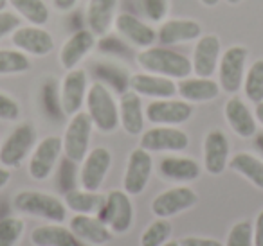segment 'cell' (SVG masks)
<instances>
[{
    "label": "cell",
    "instance_id": "obj_50",
    "mask_svg": "<svg viewBox=\"0 0 263 246\" xmlns=\"http://www.w3.org/2000/svg\"><path fill=\"white\" fill-rule=\"evenodd\" d=\"M8 2H9V0H0V11H4L6 6H8Z\"/></svg>",
    "mask_w": 263,
    "mask_h": 246
},
{
    "label": "cell",
    "instance_id": "obj_25",
    "mask_svg": "<svg viewBox=\"0 0 263 246\" xmlns=\"http://www.w3.org/2000/svg\"><path fill=\"white\" fill-rule=\"evenodd\" d=\"M177 94L187 102H208L218 97L220 85L211 77H184L177 83Z\"/></svg>",
    "mask_w": 263,
    "mask_h": 246
},
{
    "label": "cell",
    "instance_id": "obj_45",
    "mask_svg": "<svg viewBox=\"0 0 263 246\" xmlns=\"http://www.w3.org/2000/svg\"><path fill=\"white\" fill-rule=\"evenodd\" d=\"M11 180V171L8 167H0V189L6 187Z\"/></svg>",
    "mask_w": 263,
    "mask_h": 246
},
{
    "label": "cell",
    "instance_id": "obj_26",
    "mask_svg": "<svg viewBox=\"0 0 263 246\" xmlns=\"http://www.w3.org/2000/svg\"><path fill=\"white\" fill-rule=\"evenodd\" d=\"M119 0H88L87 6V29L96 36L108 33L110 26L116 20V9Z\"/></svg>",
    "mask_w": 263,
    "mask_h": 246
},
{
    "label": "cell",
    "instance_id": "obj_9",
    "mask_svg": "<svg viewBox=\"0 0 263 246\" xmlns=\"http://www.w3.org/2000/svg\"><path fill=\"white\" fill-rule=\"evenodd\" d=\"M144 115L155 126H179L191 119L193 106L184 99H154L146 106Z\"/></svg>",
    "mask_w": 263,
    "mask_h": 246
},
{
    "label": "cell",
    "instance_id": "obj_32",
    "mask_svg": "<svg viewBox=\"0 0 263 246\" xmlns=\"http://www.w3.org/2000/svg\"><path fill=\"white\" fill-rule=\"evenodd\" d=\"M243 92L247 99L254 105L263 101V58L256 59L251 67H249L247 74L243 77Z\"/></svg>",
    "mask_w": 263,
    "mask_h": 246
},
{
    "label": "cell",
    "instance_id": "obj_47",
    "mask_svg": "<svg viewBox=\"0 0 263 246\" xmlns=\"http://www.w3.org/2000/svg\"><path fill=\"white\" fill-rule=\"evenodd\" d=\"M220 0H200V4L205 6V8H215V6H218Z\"/></svg>",
    "mask_w": 263,
    "mask_h": 246
},
{
    "label": "cell",
    "instance_id": "obj_18",
    "mask_svg": "<svg viewBox=\"0 0 263 246\" xmlns=\"http://www.w3.org/2000/svg\"><path fill=\"white\" fill-rule=\"evenodd\" d=\"M128 87L141 97H154V99H170L177 94V83L170 77L157 76V74L141 72L134 74L128 79Z\"/></svg>",
    "mask_w": 263,
    "mask_h": 246
},
{
    "label": "cell",
    "instance_id": "obj_38",
    "mask_svg": "<svg viewBox=\"0 0 263 246\" xmlns=\"http://www.w3.org/2000/svg\"><path fill=\"white\" fill-rule=\"evenodd\" d=\"M74 181H76V162L69 160L65 156V160L62 162V169L58 174V183L63 191H72L74 189Z\"/></svg>",
    "mask_w": 263,
    "mask_h": 246
},
{
    "label": "cell",
    "instance_id": "obj_17",
    "mask_svg": "<svg viewBox=\"0 0 263 246\" xmlns=\"http://www.w3.org/2000/svg\"><path fill=\"white\" fill-rule=\"evenodd\" d=\"M229 166V140L222 130H211L204 138V169L218 176Z\"/></svg>",
    "mask_w": 263,
    "mask_h": 246
},
{
    "label": "cell",
    "instance_id": "obj_41",
    "mask_svg": "<svg viewBox=\"0 0 263 246\" xmlns=\"http://www.w3.org/2000/svg\"><path fill=\"white\" fill-rule=\"evenodd\" d=\"M20 26H22V22H20L16 13L6 11V9L0 11V40L8 34H13V31H16Z\"/></svg>",
    "mask_w": 263,
    "mask_h": 246
},
{
    "label": "cell",
    "instance_id": "obj_28",
    "mask_svg": "<svg viewBox=\"0 0 263 246\" xmlns=\"http://www.w3.org/2000/svg\"><path fill=\"white\" fill-rule=\"evenodd\" d=\"M34 246H83V242L72 234L70 228L62 224H42L31 232Z\"/></svg>",
    "mask_w": 263,
    "mask_h": 246
},
{
    "label": "cell",
    "instance_id": "obj_49",
    "mask_svg": "<svg viewBox=\"0 0 263 246\" xmlns=\"http://www.w3.org/2000/svg\"><path fill=\"white\" fill-rule=\"evenodd\" d=\"M226 2H227L229 6H238L240 2H243V0H226Z\"/></svg>",
    "mask_w": 263,
    "mask_h": 246
},
{
    "label": "cell",
    "instance_id": "obj_35",
    "mask_svg": "<svg viewBox=\"0 0 263 246\" xmlns=\"http://www.w3.org/2000/svg\"><path fill=\"white\" fill-rule=\"evenodd\" d=\"M24 221L20 217H4L0 219V246H15L24 234Z\"/></svg>",
    "mask_w": 263,
    "mask_h": 246
},
{
    "label": "cell",
    "instance_id": "obj_10",
    "mask_svg": "<svg viewBox=\"0 0 263 246\" xmlns=\"http://www.w3.org/2000/svg\"><path fill=\"white\" fill-rule=\"evenodd\" d=\"M154 169V158L143 148H137L130 153L126 162V171L123 178V191L130 196H137L146 189Z\"/></svg>",
    "mask_w": 263,
    "mask_h": 246
},
{
    "label": "cell",
    "instance_id": "obj_13",
    "mask_svg": "<svg viewBox=\"0 0 263 246\" xmlns=\"http://www.w3.org/2000/svg\"><path fill=\"white\" fill-rule=\"evenodd\" d=\"M112 166V153L106 148H94L87 153L81 162L80 183L81 189L87 191H99L105 181L108 169Z\"/></svg>",
    "mask_w": 263,
    "mask_h": 246
},
{
    "label": "cell",
    "instance_id": "obj_31",
    "mask_svg": "<svg viewBox=\"0 0 263 246\" xmlns=\"http://www.w3.org/2000/svg\"><path fill=\"white\" fill-rule=\"evenodd\" d=\"M11 8L31 26H44L49 20V8L44 0H9Z\"/></svg>",
    "mask_w": 263,
    "mask_h": 246
},
{
    "label": "cell",
    "instance_id": "obj_27",
    "mask_svg": "<svg viewBox=\"0 0 263 246\" xmlns=\"http://www.w3.org/2000/svg\"><path fill=\"white\" fill-rule=\"evenodd\" d=\"M159 174L170 181H193L200 176V166L186 156H166L161 160Z\"/></svg>",
    "mask_w": 263,
    "mask_h": 246
},
{
    "label": "cell",
    "instance_id": "obj_37",
    "mask_svg": "<svg viewBox=\"0 0 263 246\" xmlns=\"http://www.w3.org/2000/svg\"><path fill=\"white\" fill-rule=\"evenodd\" d=\"M223 246H254L252 239V224L249 221H240L229 230L227 241Z\"/></svg>",
    "mask_w": 263,
    "mask_h": 246
},
{
    "label": "cell",
    "instance_id": "obj_2",
    "mask_svg": "<svg viewBox=\"0 0 263 246\" xmlns=\"http://www.w3.org/2000/svg\"><path fill=\"white\" fill-rule=\"evenodd\" d=\"M87 113L92 124L103 133H112L119 126V106H117L114 95L106 88L105 83L96 81L88 87L87 97Z\"/></svg>",
    "mask_w": 263,
    "mask_h": 246
},
{
    "label": "cell",
    "instance_id": "obj_51",
    "mask_svg": "<svg viewBox=\"0 0 263 246\" xmlns=\"http://www.w3.org/2000/svg\"><path fill=\"white\" fill-rule=\"evenodd\" d=\"M162 246H180V244L177 241H168L166 244H162Z\"/></svg>",
    "mask_w": 263,
    "mask_h": 246
},
{
    "label": "cell",
    "instance_id": "obj_43",
    "mask_svg": "<svg viewBox=\"0 0 263 246\" xmlns=\"http://www.w3.org/2000/svg\"><path fill=\"white\" fill-rule=\"evenodd\" d=\"M252 239H254V246H263V210L256 216V221L252 224Z\"/></svg>",
    "mask_w": 263,
    "mask_h": 246
},
{
    "label": "cell",
    "instance_id": "obj_19",
    "mask_svg": "<svg viewBox=\"0 0 263 246\" xmlns=\"http://www.w3.org/2000/svg\"><path fill=\"white\" fill-rule=\"evenodd\" d=\"M200 36H202V26L197 20H190V18L166 20V22L161 24V27L157 31V40L164 47L195 42Z\"/></svg>",
    "mask_w": 263,
    "mask_h": 246
},
{
    "label": "cell",
    "instance_id": "obj_6",
    "mask_svg": "<svg viewBox=\"0 0 263 246\" xmlns=\"http://www.w3.org/2000/svg\"><path fill=\"white\" fill-rule=\"evenodd\" d=\"M98 217L112 230V234L128 232L134 223V205L130 194L124 191H110Z\"/></svg>",
    "mask_w": 263,
    "mask_h": 246
},
{
    "label": "cell",
    "instance_id": "obj_44",
    "mask_svg": "<svg viewBox=\"0 0 263 246\" xmlns=\"http://www.w3.org/2000/svg\"><path fill=\"white\" fill-rule=\"evenodd\" d=\"M52 4L60 13H67L78 4V0H52Z\"/></svg>",
    "mask_w": 263,
    "mask_h": 246
},
{
    "label": "cell",
    "instance_id": "obj_8",
    "mask_svg": "<svg viewBox=\"0 0 263 246\" xmlns=\"http://www.w3.org/2000/svg\"><path fill=\"white\" fill-rule=\"evenodd\" d=\"M36 144V131L31 124H20L9 133L0 148V163L4 167H18Z\"/></svg>",
    "mask_w": 263,
    "mask_h": 246
},
{
    "label": "cell",
    "instance_id": "obj_33",
    "mask_svg": "<svg viewBox=\"0 0 263 246\" xmlns=\"http://www.w3.org/2000/svg\"><path fill=\"white\" fill-rule=\"evenodd\" d=\"M31 69V59L22 51L0 49V76L9 74H24Z\"/></svg>",
    "mask_w": 263,
    "mask_h": 246
},
{
    "label": "cell",
    "instance_id": "obj_23",
    "mask_svg": "<svg viewBox=\"0 0 263 246\" xmlns=\"http://www.w3.org/2000/svg\"><path fill=\"white\" fill-rule=\"evenodd\" d=\"M96 34L90 29H80L63 44L60 51V63L65 70H72L78 63L94 49Z\"/></svg>",
    "mask_w": 263,
    "mask_h": 246
},
{
    "label": "cell",
    "instance_id": "obj_48",
    "mask_svg": "<svg viewBox=\"0 0 263 246\" xmlns=\"http://www.w3.org/2000/svg\"><path fill=\"white\" fill-rule=\"evenodd\" d=\"M256 148L261 151V155H263V133H258L256 135Z\"/></svg>",
    "mask_w": 263,
    "mask_h": 246
},
{
    "label": "cell",
    "instance_id": "obj_15",
    "mask_svg": "<svg viewBox=\"0 0 263 246\" xmlns=\"http://www.w3.org/2000/svg\"><path fill=\"white\" fill-rule=\"evenodd\" d=\"M11 42L18 51L31 56H47L54 49L52 34L40 26H20L16 31H13Z\"/></svg>",
    "mask_w": 263,
    "mask_h": 246
},
{
    "label": "cell",
    "instance_id": "obj_16",
    "mask_svg": "<svg viewBox=\"0 0 263 246\" xmlns=\"http://www.w3.org/2000/svg\"><path fill=\"white\" fill-rule=\"evenodd\" d=\"M88 90V81L87 72L81 69L67 70L65 77L62 81V92H60V99H62V108L63 113L72 117L81 110L87 97Z\"/></svg>",
    "mask_w": 263,
    "mask_h": 246
},
{
    "label": "cell",
    "instance_id": "obj_24",
    "mask_svg": "<svg viewBox=\"0 0 263 246\" xmlns=\"http://www.w3.org/2000/svg\"><path fill=\"white\" fill-rule=\"evenodd\" d=\"M223 115L229 124V128L241 138H251L256 135V117L247 108L240 97H231L226 102Z\"/></svg>",
    "mask_w": 263,
    "mask_h": 246
},
{
    "label": "cell",
    "instance_id": "obj_20",
    "mask_svg": "<svg viewBox=\"0 0 263 246\" xmlns=\"http://www.w3.org/2000/svg\"><path fill=\"white\" fill-rule=\"evenodd\" d=\"M116 29L124 40H128L132 45H136L139 49H148L157 42V33L152 29L150 26L139 20L137 16L130 15V13H121L114 20Z\"/></svg>",
    "mask_w": 263,
    "mask_h": 246
},
{
    "label": "cell",
    "instance_id": "obj_5",
    "mask_svg": "<svg viewBox=\"0 0 263 246\" xmlns=\"http://www.w3.org/2000/svg\"><path fill=\"white\" fill-rule=\"evenodd\" d=\"M249 51L243 45H233L222 52L218 61V85L226 94H236L243 85Z\"/></svg>",
    "mask_w": 263,
    "mask_h": 246
},
{
    "label": "cell",
    "instance_id": "obj_29",
    "mask_svg": "<svg viewBox=\"0 0 263 246\" xmlns=\"http://www.w3.org/2000/svg\"><path fill=\"white\" fill-rule=\"evenodd\" d=\"M106 196L98 194V191H87V189H72L65 192V203L67 209H70L76 214H87V216H98L105 205Z\"/></svg>",
    "mask_w": 263,
    "mask_h": 246
},
{
    "label": "cell",
    "instance_id": "obj_34",
    "mask_svg": "<svg viewBox=\"0 0 263 246\" xmlns=\"http://www.w3.org/2000/svg\"><path fill=\"white\" fill-rule=\"evenodd\" d=\"M172 223L164 217H157L141 235V246H162L170 241Z\"/></svg>",
    "mask_w": 263,
    "mask_h": 246
},
{
    "label": "cell",
    "instance_id": "obj_22",
    "mask_svg": "<svg viewBox=\"0 0 263 246\" xmlns=\"http://www.w3.org/2000/svg\"><path fill=\"white\" fill-rule=\"evenodd\" d=\"M144 110L141 95L126 90L119 97V124L128 135L136 137L144 131Z\"/></svg>",
    "mask_w": 263,
    "mask_h": 246
},
{
    "label": "cell",
    "instance_id": "obj_21",
    "mask_svg": "<svg viewBox=\"0 0 263 246\" xmlns=\"http://www.w3.org/2000/svg\"><path fill=\"white\" fill-rule=\"evenodd\" d=\"M69 228L81 242H87V244H106L112 241V230L98 216L74 214Z\"/></svg>",
    "mask_w": 263,
    "mask_h": 246
},
{
    "label": "cell",
    "instance_id": "obj_3",
    "mask_svg": "<svg viewBox=\"0 0 263 246\" xmlns=\"http://www.w3.org/2000/svg\"><path fill=\"white\" fill-rule=\"evenodd\" d=\"M18 212L47 219L51 223H63L67 217V207L60 198L40 191H22L13 201Z\"/></svg>",
    "mask_w": 263,
    "mask_h": 246
},
{
    "label": "cell",
    "instance_id": "obj_11",
    "mask_svg": "<svg viewBox=\"0 0 263 246\" xmlns=\"http://www.w3.org/2000/svg\"><path fill=\"white\" fill-rule=\"evenodd\" d=\"M63 151V142L60 137H45L34 148L29 160V176L36 181H44L51 176L56 162Z\"/></svg>",
    "mask_w": 263,
    "mask_h": 246
},
{
    "label": "cell",
    "instance_id": "obj_46",
    "mask_svg": "<svg viewBox=\"0 0 263 246\" xmlns=\"http://www.w3.org/2000/svg\"><path fill=\"white\" fill-rule=\"evenodd\" d=\"M254 117H256V122H259L263 126V101L258 102L254 108Z\"/></svg>",
    "mask_w": 263,
    "mask_h": 246
},
{
    "label": "cell",
    "instance_id": "obj_40",
    "mask_svg": "<svg viewBox=\"0 0 263 246\" xmlns=\"http://www.w3.org/2000/svg\"><path fill=\"white\" fill-rule=\"evenodd\" d=\"M20 117V106L11 95L0 92V119L16 120Z\"/></svg>",
    "mask_w": 263,
    "mask_h": 246
},
{
    "label": "cell",
    "instance_id": "obj_30",
    "mask_svg": "<svg viewBox=\"0 0 263 246\" xmlns=\"http://www.w3.org/2000/svg\"><path fill=\"white\" fill-rule=\"evenodd\" d=\"M229 167L263 191V160L258 156L251 153H236L233 158H229Z\"/></svg>",
    "mask_w": 263,
    "mask_h": 246
},
{
    "label": "cell",
    "instance_id": "obj_7",
    "mask_svg": "<svg viewBox=\"0 0 263 246\" xmlns=\"http://www.w3.org/2000/svg\"><path fill=\"white\" fill-rule=\"evenodd\" d=\"M190 146V137L186 131L177 126H155L141 133L139 148L146 149L148 153L186 151Z\"/></svg>",
    "mask_w": 263,
    "mask_h": 246
},
{
    "label": "cell",
    "instance_id": "obj_12",
    "mask_svg": "<svg viewBox=\"0 0 263 246\" xmlns=\"http://www.w3.org/2000/svg\"><path fill=\"white\" fill-rule=\"evenodd\" d=\"M198 201V196L193 189L190 187H172L168 191L161 192L159 196H155L152 201V212L157 217H173L177 214L190 210L191 207H195V203Z\"/></svg>",
    "mask_w": 263,
    "mask_h": 246
},
{
    "label": "cell",
    "instance_id": "obj_14",
    "mask_svg": "<svg viewBox=\"0 0 263 246\" xmlns=\"http://www.w3.org/2000/svg\"><path fill=\"white\" fill-rule=\"evenodd\" d=\"M220 56H222V44L216 34H202L197 40L193 49V67L195 76L198 77H211L218 69Z\"/></svg>",
    "mask_w": 263,
    "mask_h": 246
},
{
    "label": "cell",
    "instance_id": "obj_4",
    "mask_svg": "<svg viewBox=\"0 0 263 246\" xmlns=\"http://www.w3.org/2000/svg\"><path fill=\"white\" fill-rule=\"evenodd\" d=\"M92 120L87 112H78L70 117L63 133V155L76 163H81L88 153L92 135Z\"/></svg>",
    "mask_w": 263,
    "mask_h": 246
},
{
    "label": "cell",
    "instance_id": "obj_1",
    "mask_svg": "<svg viewBox=\"0 0 263 246\" xmlns=\"http://www.w3.org/2000/svg\"><path fill=\"white\" fill-rule=\"evenodd\" d=\"M137 63L141 69L150 74L164 76L170 79H184L193 72L190 58L168 47H148L137 54Z\"/></svg>",
    "mask_w": 263,
    "mask_h": 246
},
{
    "label": "cell",
    "instance_id": "obj_36",
    "mask_svg": "<svg viewBox=\"0 0 263 246\" xmlns=\"http://www.w3.org/2000/svg\"><path fill=\"white\" fill-rule=\"evenodd\" d=\"M42 101H44V110L51 119L58 120L62 119L65 113L62 108V99L58 94V87H56L54 81H47L42 88Z\"/></svg>",
    "mask_w": 263,
    "mask_h": 246
},
{
    "label": "cell",
    "instance_id": "obj_39",
    "mask_svg": "<svg viewBox=\"0 0 263 246\" xmlns=\"http://www.w3.org/2000/svg\"><path fill=\"white\" fill-rule=\"evenodd\" d=\"M143 6L152 22H162L168 15V0H143Z\"/></svg>",
    "mask_w": 263,
    "mask_h": 246
},
{
    "label": "cell",
    "instance_id": "obj_42",
    "mask_svg": "<svg viewBox=\"0 0 263 246\" xmlns=\"http://www.w3.org/2000/svg\"><path fill=\"white\" fill-rule=\"evenodd\" d=\"M180 246H223L220 241L216 239H209V237H197V235H190V237H182L179 241Z\"/></svg>",
    "mask_w": 263,
    "mask_h": 246
}]
</instances>
